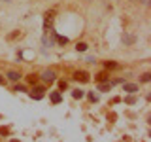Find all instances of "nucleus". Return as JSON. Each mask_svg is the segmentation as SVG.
<instances>
[{"label": "nucleus", "mask_w": 151, "mask_h": 142, "mask_svg": "<svg viewBox=\"0 0 151 142\" xmlns=\"http://www.w3.org/2000/svg\"><path fill=\"white\" fill-rule=\"evenodd\" d=\"M134 101H136L134 97H129V99H127V102H129V104H134Z\"/></svg>", "instance_id": "obj_19"}, {"label": "nucleus", "mask_w": 151, "mask_h": 142, "mask_svg": "<svg viewBox=\"0 0 151 142\" xmlns=\"http://www.w3.org/2000/svg\"><path fill=\"white\" fill-rule=\"evenodd\" d=\"M74 80L76 82H81V83H87L89 82V74L85 72V70H78V72L74 74Z\"/></svg>", "instance_id": "obj_3"}, {"label": "nucleus", "mask_w": 151, "mask_h": 142, "mask_svg": "<svg viewBox=\"0 0 151 142\" xmlns=\"http://www.w3.org/2000/svg\"><path fill=\"white\" fill-rule=\"evenodd\" d=\"M123 89H125L127 93H136L138 91V85L136 83H123Z\"/></svg>", "instance_id": "obj_4"}, {"label": "nucleus", "mask_w": 151, "mask_h": 142, "mask_svg": "<svg viewBox=\"0 0 151 142\" xmlns=\"http://www.w3.org/2000/svg\"><path fill=\"white\" fill-rule=\"evenodd\" d=\"M149 80H151L149 74H144V76H142V82H149Z\"/></svg>", "instance_id": "obj_17"}, {"label": "nucleus", "mask_w": 151, "mask_h": 142, "mask_svg": "<svg viewBox=\"0 0 151 142\" xmlns=\"http://www.w3.org/2000/svg\"><path fill=\"white\" fill-rule=\"evenodd\" d=\"M12 142H19V140H12Z\"/></svg>", "instance_id": "obj_21"}, {"label": "nucleus", "mask_w": 151, "mask_h": 142, "mask_svg": "<svg viewBox=\"0 0 151 142\" xmlns=\"http://www.w3.org/2000/svg\"><path fill=\"white\" fill-rule=\"evenodd\" d=\"M19 36H21V32H19V30L17 32H12V34L8 36V40H13V38H19Z\"/></svg>", "instance_id": "obj_13"}, {"label": "nucleus", "mask_w": 151, "mask_h": 142, "mask_svg": "<svg viewBox=\"0 0 151 142\" xmlns=\"http://www.w3.org/2000/svg\"><path fill=\"white\" fill-rule=\"evenodd\" d=\"M98 89H100V91H110L111 85L110 83H100V85H98Z\"/></svg>", "instance_id": "obj_9"}, {"label": "nucleus", "mask_w": 151, "mask_h": 142, "mask_svg": "<svg viewBox=\"0 0 151 142\" xmlns=\"http://www.w3.org/2000/svg\"><path fill=\"white\" fill-rule=\"evenodd\" d=\"M4 83H6V80H4L2 76H0V85H4Z\"/></svg>", "instance_id": "obj_20"}, {"label": "nucleus", "mask_w": 151, "mask_h": 142, "mask_svg": "<svg viewBox=\"0 0 151 142\" xmlns=\"http://www.w3.org/2000/svg\"><path fill=\"white\" fill-rule=\"evenodd\" d=\"M96 80H98V82H104V80H108V74H106V72L96 74Z\"/></svg>", "instance_id": "obj_11"}, {"label": "nucleus", "mask_w": 151, "mask_h": 142, "mask_svg": "<svg viewBox=\"0 0 151 142\" xmlns=\"http://www.w3.org/2000/svg\"><path fill=\"white\" fill-rule=\"evenodd\" d=\"M8 78H9V80H13V82H17V80L21 78V74L15 72V70H9V72H8Z\"/></svg>", "instance_id": "obj_5"}, {"label": "nucleus", "mask_w": 151, "mask_h": 142, "mask_svg": "<svg viewBox=\"0 0 151 142\" xmlns=\"http://www.w3.org/2000/svg\"><path fill=\"white\" fill-rule=\"evenodd\" d=\"M60 101H63V97H60V93H51V102H55V104H59Z\"/></svg>", "instance_id": "obj_6"}, {"label": "nucleus", "mask_w": 151, "mask_h": 142, "mask_svg": "<svg viewBox=\"0 0 151 142\" xmlns=\"http://www.w3.org/2000/svg\"><path fill=\"white\" fill-rule=\"evenodd\" d=\"M55 78H57V74L53 72V70H44V72H42V80H44L45 83L55 82Z\"/></svg>", "instance_id": "obj_2"}, {"label": "nucleus", "mask_w": 151, "mask_h": 142, "mask_svg": "<svg viewBox=\"0 0 151 142\" xmlns=\"http://www.w3.org/2000/svg\"><path fill=\"white\" fill-rule=\"evenodd\" d=\"M36 80H38V78H36L34 74H30V76H28V83H36Z\"/></svg>", "instance_id": "obj_14"}, {"label": "nucleus", "mask_w": 151, "mask_h": 142, "mask_svg": "<svg viewBox=\"0 0 151 142\" xmlns=\"http://www.w3.org/2000/svg\"><path fill=\"white\" fill-rule=\"evenodd\" d=\"M59 89H60V91L66 89V82H59Z\"/></svg>", "instance_id": "obj_16"}, {"label": "nucleus", "mask_w": 151, "mask_h": 142, "mask_svg": "<svg viewBox=\"0 0 151 142\" xmlns=\"http://www.w3.org/2000/svg\"><path fill=\"white\" fill-rule=\"evenodd\" d=\"M89 99H91L93 102H94V101H98V97H96V95H93V93H89Z\"/></svg>", "instance_id": "obj_18"}, {"label": "nucleus", "mask_w": 151, "mask_h": 142, "mask_svg": "<svg viewBox=\"0 0 151 142\" xmlns=\"http://www.w3.org/2000/svg\"><path fill=\"white\" fill-rule=\"evenodd\" d=\"M76 49H78V51H85V49H87V44H85V42H79V44L76 46Z\"/></svg>", "instance_id": "obj_10"}, {"label": "nucleus", "mask_w": 151, "mask_h": 142, "mask_svg": "<svg viewBox=\"0 0 151 142\" xmlns=\"http://www.w3.org/2000/svg\"><path fill=\"white\" fill-rule=\"evenodd\" d=\"M106 68L115 70V68H119V64H117V63H113V61H106Z\"/></svg>", "instance_id": "obj_7"}, {"label": "nucleus", "mask_w": 151, "mask_h": 142, "mask_svg": "<svg viewBox=\"0 0 151 142\" xmlns=\"http://www.w3.org/2000/svg\"><path fill=\"white\" fill-rule=\"evenodd\" d=\"M53 19H55V12H53V9L45 12V17H44V27H45V30H51V25H53Z\"/></svg>", "instance_id": "obj_1"}, {"label": "nucleus", "mask_w": 151, "mask_h": 142, "mask_svg": "<svg viewBox=\"0 0 151 142\" xmlns=\"http://www.w3.org/2000/svg\"><path fill=\"white\" fill-rule=\"evenodd\" d=\"M13 91H17V93H21V91H25V87H23V85H15V89H13Z\"/></svg>", "instance_id": "obj_15"}, {"label": "nucleus", "mask_w": 151, "mask_h": 142, "mask_svg": "<svg viewBox=\"0 0 151 142\" xmlns=\"http://www.w3.org/2000/svg\"><path fill=\"white\" fill-rule=\"evenodd\" d=\"M72 97L74 99H81L83 97V91H81V89H74V91H72Z\"/></svg>", "instance_id": "obj_8"}, {"label": "nucleus", "mask_w": 151, "mask_h": 142, "mask_svg": "<svg viewBox=\"0 0 151 142\" xmlns=\"http://www.w3.org/2000/svg\"><path fill=\"white\" fill-rule=\"evenodd\" d=\"M123 42H125V44H132L134 38H132V36H123Z\"/></svg>", "instance_id": "obj_12"}]
</instances>
